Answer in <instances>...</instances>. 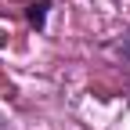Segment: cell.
I'll use <instances>...</instances> for the list:
<instances>
[{
    "mask_svg": "<svg viewBox=\"0 0 130 130\" xmlns=\"http://www.w3.org/2000/svg\"><path fill=\"white\" fill-rule=\"evenodd\" d=\"M43 7H47V4H36V7L29 11V18H32V22H43Z\"/></svg>",
    "mask_w": 130,
    "mask_h": 130,
    "instance_id": "obj_2",
    "label": "cell"
},
{
    "mask_svg": "<svg viewBox=\"0 0 130 130\" xmlns=\"http://www.w3.org/2000/svg\"><path fill=\"white\" fill-rule=\"evenodd\" d=\"M0 130H7V126H4V119H0Z\"/></svg>",
    "mask_w": 130,
    "mask_h": 130,
    "instance_id": "obj_3",
    "label": "cell"
},
{
    "mask_svg": "<svg viewBox=\"0 0 130 130\" xmlns=\"http://www.w3.org/2000/svg\"><path fill=\"white\" fill-rule=\"evenodd\" d=\"M105 54L116 61V65H123V69H130V32H123V36H116L108 47H105Z\"/></svg>",
    "mask_w": 130,
    "mask_h": 130,
    "instance_id": "obj_1",
    "label": "cell"
}]
</instances>
